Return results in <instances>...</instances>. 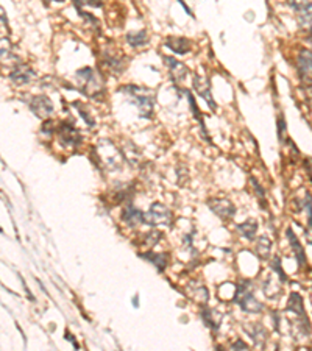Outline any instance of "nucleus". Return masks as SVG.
Returning a JSON list of instances; mask_svg holds the SVG:
<instances>
[{
  "instance_id": "22",
  "label": "nucleus",
  "mask_w": 312,
  "mask_h": 351,
  "mask_svg": "<svg viewBox=\"0 0 312 351\" xmlns=\"http://www.w3.org/2000/svg\"><path fill=\"white\" fill-rule=\"evenodd\" d=\"M306 209H308V225H309V229L312 231V198H311V194H306ZM309 233V231H308Z\"/></svg>"
},
{
  "instance_id": "7",
  "label": "nucleus",
  "mask_w": 312,
  "mask_h": 351,
  "mask_svg": "<svg viewBox=\"0 0 312 351\" xmlns=\"http://www.w3.org/2000/svg\"><path fill=\"white\" fill-rule=\"evenodd\" d=\"M209 208L212 209V212L215 215H219L220 219H231L236 212L234 205L229 200H223V198H214V200H209Z\"/></svg>"
},
{
  "instance_id": "1",
  "label": "nucleus",
  "mask_w": 312,
  "mask_h": 351,
  "mask_svg": "<svg viewBox=\"0 0 312 351\" xmlns=\"http://www.w3.org/2000/svg\"><path fill=\"white\" fill-rule=\"evenodd\" d=\"M125 92L130 94V97L133 99L134 105L139 108L142 117H150L153 113V99H151L150 92L138 86H125Z\"/></svg>"
},
{
  "instance_id": "2",
  "label": "nucleus",
  "mask_w": 312,
  "mask_h": 351,
  "mask_svg": "<svg viewBox=\"0 0 312 351\" xmlns=\"http://www.w3.org/2000/svg\"><path fill=\"white\" fill-rule=\"evenodd\" d=\"M144 223H147L150 227H169L172 223V212L163 203H153L150 206V209L144 214Z\"/></svg>"
},
{
  "instance_id": "18",
  "label": "nucleus",
  "mask_w": 312,
  "mask_h": 351,
  "mask_svg": "<svg viewBox=\"0 0 312 351\" xmlns=\"http://www.w3.org/2000/svg\"><path fill=\"white\" fill-rule=\"evenodd\" d=\"M298 21L301 23V27H305L309 33H312V3L306 8L305 11L298 13Z\"/></svg>"
},
{
  "instance_id": "3",
  "label": "nucleus",
  "mask_w": 312,
  "mask_h": 351,
  "mask_svg": "<svg viewBox=\"0 0 312 351\" xmlns=\"http://www.w3.org/2000/svg\"><path fill=\"white\" fill-rule=\"evenodd\" d=\"M234 301L241 305V308L245 310V312H250V314H258L264 308L261 303L254 298L253 289L250 287L249 283H244L241 287H237V293L234 297Z\"/></svg>"
},
{
  "instance_id": "26",
  "label": "nucleus",
  "mask_w": 312,
  "mask_h": 351,
  "mask_svg": "<svg viewBox=\"0 0 312 351\" xmlns=\"http://www.w3.org/2000/svg\"><path fill=\"white\" fill-rule=\"evenodd\" d=\"M133 303H134V306L138 308V305H139V303H138V297H134V298H133Z\"/></svg>"
},
{
  "instance_id": "24",
  "label": "nucleus",
  "mask_w": 312,
  "mask_h": 351,
  "mask_svg": "<svg viewBox=\"0 0 312 351\" xmlns=\"http://www.w3.org/2000/svg\"><path fill=\"white\" fill-rule=\"evenodd\" d=\"M231 348H233V350H236V348H242V350H245V348H247V345L244 344L242 340H237L236 344H233V345H231Z\"/></svg>"
},
{
  "instance_id": "14",
  "label": "nucleus",
  "mask_w": 312,
  "mask_h": 351,
  "mask_svg": "<svg viewBox=\"0 0 312 351\" xmlns=\"http://www.w3.org/2000/svg\"><path fill=\"white\" fill-rule=\"evenodd\" d=\"M10 78L13 80L16 84L28 83L30 80L33 78V70H31L28 66H19V67H16V69L11 72Z\"/></svg>"
},
{
  "instance_id": "8",
  "label": "nucleus",
  "mask_w": 312,
  "mask_h": 351,
  "mask_svg": "<svg viewBox=\"0 0 312 351\" xmlns=\"http://www.w3.org/2000/svg\"><path fill=\"white\" fill-rule=\"evenodd\" d=\"M297 69L303 80L312 82V52L301 50L297 58Z\"/></svg>"
},
{
  "instance_id": "5",
  "label": "nucleus",
  "mask_w": 312,
  "mask_h": 351,
  "mask_svg": "<svg viewBox=\"0 0 312 351\" xmlns=\"http://www.w3.org/2000/svg\"><path fill=\"white\" fill-rule=\"evenodd\" d=\"M58 138L61 141L62 145L66 147H77L82 142V134L78 133L75 126H72L69 124H62L58 128Z\"/></svg>"
},
{
  "instance_id": "19",
  "label": "nucleus",
  "mask_w": 312,
  "mask_h": 351,
  "mask_svg": "<svg viewBox=\"0 0 312 351\" xmlns=\"http://www.w3.org/2000/svg\"><path fill=\"white\" fill-rule=\"evenodd\" d=\"M126 41L131 47H141L147 42V35L146 31H138V33H130L126 36Z\"/></svg>"
},
{
  "instance_id": "25",
  "label": "nucleus",
  "mask_w": 312,
  "mask_h": 351,
  "mask_svg": "<svg viewBox=\"0 0 312 351\" xmlns=\"http://www.w3.org/2000/svg\"><path fill=\"white\" fill-rule=\"evenodd\" d=\"M178 2H180V5H181L183 8H185V10H186V13H187L189 16H194V14H192V11L189 10V6H187V5L185 3V0H178Z\"/></svg>"
},
{
  "instance_id": "4",
  "label": "nucleus",
  "mask_w": 312,
  "mask_h": 351,
  "mask_svg": "<svg viewBox=\"0 0 312 351\" xmlns=\"http://www.w3.org/2000/svg\"><path fill=\"white\" fill-rule=\"evenodd\" d=\"M77 77L83 82V87H84V89H92V94H94V95L102 91V82H100L99 75L95 74L94 69L84 67V69H82V70L77 72Z\"/></svg>"
},
{
  "instance_id": "10",
  "label": "nucleus",
  "mask_w": 312,
  "mask_h": 351,
  "mask_svg": "<svg viewBox=\"0 0 312 351\" xmlns=\"http://www.w3.org/2000/svg\"><path fill=\"white\" fill-rule=\"evenodd\" d=\"M289 309L293 310V314L300 317L303 323H305V326L309 330V320H308V317H306V312H305V306H303V300L298 293H292L291 295V300H289Z\"/></svg>"
},
{
  "instance_id": "16",
  "label": "nucleus",
  "mask_w": 312,
  "mask_h": 351,
  "mask_svg": "<svg viewBox=\"0 0 312 351\" xmlns=\"http://www.w3.org/2000/svg\"><path fill=\"white\" fill-rule=\"evenodd\" d=\"M142 258L148 259L151 264L156 266L159 272H163L166 264H167V254H155V253H147V254H142Z\"/></svg>"
},
{
  "instance_id": "9",
  "label": "nucleus",
  "mask_w": 312,
  "mask_h": 351,
  "mask_svg": "<svg viewBox=\"0 0 312 351\" xmlns=\"http://www.w3.org/2000/svg\"><path fill=\"white\" fill-rule=\"evenodd\" d=\"M194 89L208 102V105H209L212 109H215V103H214V99L211 95V87H209V82H208V78L195 75L194 77Z\"/></svg>"
},
{
  "instance_id": "20",
  "label": "nucleus",
  "mask_w": 312,
  "mask_h": 351,
  "mask_svg": "<svg viewBox=\"0 0 312 351\" xmlns=\"http://www.w3.org/2000/svg\"><path fill=\"white\" fill-rule=\"evenodd\" d=\"M270 247H271L270 241H269L266 236H262L259 241H258V244H256V251L259 253L261 258H266L267 254H269V251H270Z\"/></svg>"
},
{
  "instance_id": "23",
  "label": "nucleus",
  "mask_w": 312,
  "mask_h": 351,
  "mask_svg": "<svg viewBox=\"0 0 312 351\" xmlns=\"http://www.w3.org/2000/svg\"><path fill=\"white\" fill-rule=\"evenodd\" d=\"M82 5H91V6H100L102 5V0H77Z\"/></svg>"
},
{
  "instance_id": "15",
  "label": "nucleus",
  "mask_w": 312,
  "mask_h": 351,
  "mask_svg": "<svg viewBox=\"0 0 312 351\" xmlns=\"http://www.w3.org/2000/svg\"><path fill=\"white\" fill-rule=\"evenodd\" d=\"M124 220L128 223V225H138V223H144V212L134 209L133 206H130V208L125 209V212H124Z\"/></svg>"
},
{
  "instance_id": "11",
  "label": "nucleus",
  "mask_w": 312,
  "mask_h": 351,
  "mask_svg": "<svg viewBox=\"0 0 312 351\" xmlns=\"http://www.w3.org/2000/svg\"><path fill=\"white\" fill-rule=\"evenodd\" d=\"M286 234H287V237H289V242H291L292 248H293L295 258H297V261H298V266H300V267H305L306 262H308V261H306V254H305V250H303L301 244L298 242L297 236L293 234V231H292L291 228L286 231Z\"/></svg>"
},
{
  "instance_id": "12",
  "label": "nucleus",
  "mask_w": 312,
  "mask_h": 351,
  "mask_svg": "<svg viewBox=\"0 0 312 351\" xmlns=\"http://www.w3.org/2000/svg\"><path fill=\"white\" fill-rule=\"evenodd\" d=\"M166 62H167V66H169L170 75L173 80H178V82L185 80V77L187 75V67L183 64V62L177 61L175 58H170V57L166 58Z\"/></svg>"
},
{
  "instance_id": "13",
  "label": "nucleus",
  "mask_w": 312,
  "mask_h": 351,
  "mask_svg": "<svg viewBox=\"0 0 312 351\" xmlns=\"http://www.w3.org/2000/svg\"><path fill=\"white\" fill-rule=\"evenodd\" d=\"M167 47L170 50H173L175 53H187L190 50V42L187 41L186 38H177V36H170L166 41Z\"/></svg>"
},
{
  "instance_id": "21",
  "label": "nucleus",
  "mask_w": 312,
  "mask_h": 351,
  "mask_svg": "<svg viewBox=\"0 0 312 351\" xmlns=\"http://www.w3.org/2000/svg\"><path fill=\"white\" fill-rule=\"evenodd\" d=\"M311 3H312V0H289L291 8H292V10L297 11V13L305 11Z\"/></svg>"
},
{
  "instance_id": "6",
  "label": "nucleus",
  "mask_w": 312,
  "mask_h": 351,
  "mask_svg": "<svg viewBox=\"0 0 312 351\" xmlns=\"http://www.w3.org/2000/svg\"><path fill=\"white\" fill-rule=\"evenodd\" d=\"M30 108L38 117H49L53 113V103L45 95H35V97H31Z\"/></svg>"
},
{
  "instance_id": "17",
  "label": "nucleus",
  "mask_w": 312,
  "mask_h": 351,
  "mask_svg": "<svg viewBox=\"0 0 312 351\" xmlns=\"http://www.w3.org/2000/svg\"><path fill=\"white\" fill-rule=\"evenodd\" d=\"M237 229L241 231V233L247 237V239H254V234H256V229H258V222H254V220H249V222H245L242 223V225H239Z\"/></svg>"
}]
</instances>
